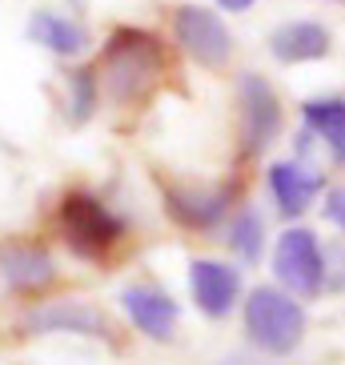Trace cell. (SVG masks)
Returning a JSON list of instances; mask_svg holds the SVG:
<instances>
[{"instance_id": "6da1fadb", "label": "cell", "mask_w": 345, "mask_h": 365, "mask_svg": "<svg viewBox=\"0 0 345 365\" xmlns=\"http://www.w3.org/2000/svg\"><path fill=\"white\" fill-rule=\"evenodd\" d=\"M165 44L145 29H117L101 48L97 73L117 105H140L165 76Z\"/></svg>"}, {"instance_id": "7a4b0ae2", "label": "cell", "mask_w": 345, "mask_h": 365, "mask_svg": "<svg viewBox=\"0 0 345 365\" xmlns=\"http://www.w3.org/2000/svg\"><path fill=\"white\" fill-rule=\"evenodd\" d=\"M245 333L261 354H269V357L293 354L305 337L302 301H293V293H285V289L257 285L245 301Z\"/></svg>"}, {"instance_id": "3957f363", "label": "cell", "mask_w": 345, "mask_h": 365, "mask_svg": "<svg viewBox=\"0 0 345 365\" xmlns=\"http://www.w3.org/2000/svg\"><path fill=\"white\" fill-rule=\"evenodd\" d=\"M56 221H61V233H65L68 249L85 261H101L125 237V221L93 193H68L61 201Z\"/></svg>"}, {"instance_id": "277c9868", "label": "cell", "mask_w": 345, "mask_h": 365, "mask_svg": "<svg viewBox=\"0 0 345 365\" xmlns=\"http://www.w3.org/2000/svg\"><path fill=\"white\" fill-rule=\"evenodd\" d=\"M273 273L293 297H317L325 285V257L309 229H285L273 249Z\"/></svg>"}, {"instance_id": "5b68a950", "label": "cell", "mask_w": 345, "mask_h": 365, "mask_svg": "<svg viewBox=\"0 0 345 365\" xmlns=\"http://www.w3.org/2000/svg\"><path fill=\"white\" fill-rule=\"evenodd\" d=\"M172 36L205 68H221L233 53V36H229L225 21L213 9H201V4H181L172 12Z\"/></svg>"}, {"instance_id": "8992f818", "label": "cell", "mask_w": 345, "mask_h": 365, "mask_svg": "<svg viewBox=\"0 0 345 365\" xmlns=\"http://www.w3.org/2000/svg\"><path fill=\"white\" fill-rule=\"evenodd\" d=\"M237 97H241V149L265 153L273 140L281 137V101L273 93V85L257 73H245L237 81Z\"/></svg>"}, {"instance_id": "52a82bcc", "label": "cell", "mask_w": 345, "mask_h": 365, "mask_svg": "<svg viewBox=\"0 0 345 365\" xmlns=\"http://www.w3.org/2000/svg\"><path fill=\"white\" fill-rule=\"evenodd\" d=\"M0 281L12 293H44L56 281V261L36 241H0Z\"/></svg>"}, {"instance_id": "ba28073f", "label": "cell", "mask_w": 345, "mask_h": 365, "mask_svg": "<svg viewBox=\"0 0 345 365\" xmlns=\"http://www.w3.org/2000/svg\"><path fill=\"white\" fill-rule=\"evenodd\" d=\"M21 329L24 333H76V337H105V341H113L108 317L97 305H88V301H48V305H36V309H29Z\"/></svg>"}, {"instance_id": "9c48e42d", "label": "cell", "mask_w": 345, "mask_h": 365, "mask_svg": "<svg viewBox=\"0 0 345 365\" xmlns=\"http://www.w3.org/2000/svg\"><path fill=\"white\" fill-rule=\"evenodd\" d=\"M189 289H193L197 309L205 317H213V322H221V317L233 313V305L241 297V273L233 265H225V261L197 257L189 265Z\"/></svg>"}, {"instance_id": "30bf717a", "label": "cell", "mask_w": 345, "mask_h": 365, "mask_svg": "<svg viewBox=\"0 0 345 365\" xmlns=\"http://www.w3.org/2000/svg\"><path fill=\"white\" fill-rule=\"evenodd\" d=\"M165 209L177 225L185 229H213L221 217L229 213V201H233V189L229 185H217V189H185V185H161Z\"/></svg>"}, {"instance_id": "8fae6325", "label": "cell", "mask_w": 345, "mask_h": 365, "mask_svg": "<svg viewBox=\"0 0 345 365\" xmlns=\"http://www.w3.org/2000/svg\"><path fill=\"white\" fill-rule=\"evenodd\" d=\"M120 305L129 313V322L137 325L149 341H172L181 309H177V301L165 289H157V285H129V289L120 293Z\"/></svg>"}, {"instance_id": "7c38bea8", "label": "cell", "mask_w": 345, "mask_h": 365, "mask_svg": "<svg viewBox=\"0 0 345 365\" xmlns=\"http://www.w3.org/2000/svg\"><path fill=\"white\" fill-rule=\"evenodd\" d=\"M269 53L281 65H305L329 53V29L317 21H285L269 33Z\"/></svg>"}, {"instance_id": "4fadbf2b", "label": "cell", "mask_w": 345, "mask_h": 365, "mask_svg": "<svg viewBox=\"0 0 345 365\" xmlns=\"http://www.w3.org/2000/svg\"><path fill=\"white\" fill-rule=\"evenodd\" d=\"M269 189L273 201L285 217H297L313 205V197L321 193V177L313 169H305L302 161H277L269 169Z\"/></svg>"}, {"instance_id": "5bb4252c", "label": "cell", "mask_w": 345, "mask_h": 365, "mask_svg": "<svg viewBox=\"0 0 345 365\" xmlns=\"http://www.w3.org/2000/svg\"><path fill=\"white\" fill-rule=\"evenodd\" d=\"M29 36H33L36 44H44L48 53H56V56H76V53H85V44H88L85 29H81L76 21H68V16H61V12H53V9H36L33 12Z\"/></svg>"}, {"instance_id": "9a60e30c", "label": "cell", "mask_w": 345, "mask_h": 365, "mask_svg": "<svg viewBox=\"0 0 345 365\" xmlns=\"http://www.w3.org/2000/svg\"><path fill=\"white\" fill-rule=\"evenodd\" d=\"M302 117L329 145L337 161H345V97H313L302 105Z\"/></svg>"}, {"instance_id": "2e32d148", "label": "cell", "mask_w": 345, "mask_h": 365, "mask_svg": "<svg viewBox=\"0 0 345 365\" xmlns=\"http://www.w3.org/2000/svg\"><path fill=\"white\" fill-rule=\"evenodd\" d=\"M225 241L241 261H261V249H265V217H261L257 209H241V213L229 221Z\"/></svg>"}, {"instance_id": "e0dca14e", "label": "cell", "mask_w": 345, "mask_h": 365, "mask_svg": "<svg viewBox=\"0 0 345 365\" xmlns=\"http://www.w3.org/2000/svg\"><path fill=\"white\" fill-rule=\"evenodd\" d=\"M101 101V76L97 68H73L68 73V120L85 125Z\"/></svg>"}, {"instance_id": "ac0fdd59", "label": "cell", "mask_w": 345, "mask_h": 365, "mask_svg": "<svg viewBox=\"0 0 345 365\" xmlns=\"http://www.w3.org/2000/svg\"><path fill=\"white\" fill-rule=\"evenodd\" d=\"M325 221L345 233V189H329L325 193Z\"/></svg>"}, {"instance_id": "d6986e66", "label": "cell", "mask_w": 345, "mask_h": 365, "mask_svg": "<svg viewBox=\"0 0 345 365\" xmlns=\"http://www.w3.org/2000/svg\"><path fill=\"white\" fill-rule=\"evenodd\" d=\"M225 12H245V9H253V0H217Z\"/></svg>"}, {"instance_id": "ffe728a7", "label": "cell", "mask_w": 345, "mask_h": 365, "mask_svg": "<svg viewBox=\"0 0 345 365\" xmlns=\"http://www.w3.org/2000/svg\"><path fill=\"white\" fill-rule=\"evenodd\" d=\"M221 365H229V361H221ZM233 365H245V361H241V357H233Z\"/></svg>"}]
</instances>
